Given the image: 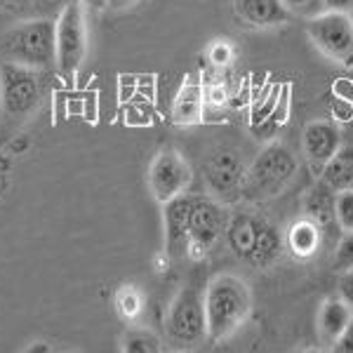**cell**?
Segmentation results:
<instances>
[{
	"label": "cell",
	"instance_id": "obj_1",
	"mask_svg": "<svg viewBox=\"0 0 353 353\" xmlns=\"http://www.w3.org/2000/svg\"><path fill=\"white\" fill-rule=\"evenodd\" d=\"M205 321H208V339L224 341L248 321L252 311V294L243 278L233 273H221L205 288Z\"/></svg>",
	"mask_w": 353,
	"mask_h": 353
},
{
	"label": "cell",
	"instance_id": "obj_2",
	"mask_svg": "<svg viewBox=\"0 0 353 353\" xmlns=\"http://www.w3.org/2000/svg\"><path fill=\"white\" fill-rule=\"evenodd\" d=\"M226 243L231 252L254 269H271L285 250V238L269 219L252 212H241L229 219Z\"/></svg>",
	"mask_w": 353,
	"mask_h": 353
},
{
	"label": "cell",
	"instance_id": "obj_3",
	"mask_svg": "<svg viewBox=\"0 0 353 353\" xmlns=\"http://www.w3.org/2000/svg\"><path fill=\"white\" fill-rule=\"evenodd\" d=\"M299 165L285 144H269L245 172L243 193L252 201H269L281 196L292 184Z\"/></svg>",
	"mask_w": 353,
	"mask_h": 353
},
{
	"label": "cell",
	"instance_id": "obj_4",
	"mask_svg": "<svg viewBox=\"0 0 353 353\" xmlns=\"http://www.w3.org/2000/svg\"><path fill=\"white\" fill-rule=\"evenodd\" d=\"M0 50L14 64L28 68L52 66V61H57V24L48 19L21 21L5 33Z\"/></svg>",
	"mask_w": 353,
	"mask_h": 353
},
{
	"label": "cell",
	"instance_id": "obj_5",
	"mask_svg": "<svg viewBox=\"0 0 353 353\" xmlns=\"http://www.w3.org/2000/svg\"><path fill=\"white\" fill-rule=\"evenodd\" d=\"M170 344L176 349H193L208 339V321H205L203 297L193 288H184L170 304L165 316Z\"/></svg>",
	"mask_w": 353,
	"mask_h": 353
},
{
	"label": "cell",
	"instance_id": "obj_6",
	"mask_svg": "<svg viewBox=\"0 0 353 353\" xmlns=\"http://www.w3.org/2000/svg\"><path fill=\"white\" fill-rule=\"evenodd\" d=\"M311 43L337 64L353 68V19L349 12L323 10L306 24Z\"/></svg>",
	"mask_w": 353,
	"mask_h": 353
},
{
	"label": "cell",
	"instance_id": "obj_7",
	"mask_svg": "<svg viewBox=\"0 0 353 353\" xmlns=\"http://www.w3.org/2000/svg\"><path fill=\"white\" fill-rule=\"evenodd\" d=\"M41 81L36 68L8 61L0 68V104L8 116H26L41 101Z\"/></svg>",
	"mask_w": 353,
	"mask_h": 353
},
{
	"label": "cell",
	"instance_id": "obj_8",
	"mask_svg": "<svg viewBox=\"0 0 353 353\" xmlns=\"http://www.w3.org/2000/svg\"><path fill=\"white\" fill-rule=\"evenodd\" d=\"M88 52V31L85 17L78 0H71L59 14L57 21V66L61 73L71 76L83 64Z\"/></svg>",
	"mask_w": 353,
	"mask_h": 353
},
{
	"label": "cell",
	"instance_id": "obj_9",
	"mask_svg": "<svg viewBox=\"0 0 353 353\" xmlns=\"http://www.w3.org/2000/svg\"><path fill=\"white\" fill-rule=\"evenodd\" d=\"M226 219L224 208L208 196H193L191 214H189V252L193 257H201L208 252L221 236H226Z\"/></svg>",
	"mask_w": 353,
	"mask_h": 353
},
{
	"label": "cell",
	"instance_id": "obj_10",
	"mask_svg": "<svg viewBox=\"0 0 353 353\" xmlns=\"http://www.w3.org/2000/svg\"><path fill=\"white\" fill-rule=\"evenodd\" d=\"M191 179L193 174L189 163L181 158V153L172 149L158 153L149 168V189L161 205L186 193V189L191 186Z\"/></svg>",
	"mask_w": 353,
	"mask_h": 353
},
{
	"label": "cell",
	"instance_id": "obj_11",
	"mask_svg": "<svg viewBox=\"0 0 353 353\" xmlns=\"http://www.w3.org/2000/svg\"><path fill=\"white\" fill-rule=\"evenodd\" d=\"M205 179H208L210 191L219 198H229L243 191L245 168L238 153L231 149H221L214 156H210V161L205 163Z\"/></svg>",
	"mask_w": 353,
	"mask_h": 353
},
{
	"label": "cell",
	"instance_id": "obj_12",
	"mask_svg": "<svg viewBox=\"0 0 353 353\" xmlns=\"http://www.w3.org/2000/svg\"><path fill=\"white\" fill-rule=\"evenodd\" d=\"M341 149V132L332 121H313L304 130V156L313 170L323 172L330 158Z\"/></svg>",
	"mask_w": 353,
	"mask_h": 353
},
{
	"label": "cell",
	"instance_id": "obj_13",
	"mask_svg": "<svg viewBox=\"0 0 353 353\" xmlns=\"http://www.w3.org/2000/svg\"><path fill=\"white\" fill-rule=\"evenodd\" d=\"M193 196L181 193L163 205L165 219V238H168V252L172 257H181L189 252V214H191Z\"/></svg>",
	"mask_w": 353,
	"mask_h": 353
},
{
	"label": "cell",
	"instance_id": "obj_14",
	"mask_svg": "<svg viewBox=\"0 0 353 353\" xmlns=\"http://www.w3.org/2000/svg\"><path fill=\"white\" fill-rule=\"evenodd\" d=\"M236 12L245 24L257 28L281 26L290 19L288 8L281 0H236Z\"/></svg>",
	"mask_w": 353,
	"mask_h": 353
},
{
	"label": "cell",
	"instance_id": "obj_15",
	"mask_svg": "<svg viewBox=\"0 0 353 353\" xmlns=\"http://www.w3.org/2000/svg\"><path fill=\"white\" fill-rule=\"evenodd\" d=\"M353 321V309L341 297H330L323 301L321 311H318V334L325 344L332 346L339 339V334L349 327Z\"/></svg>",
	"mask_w": 353,
	"mask_h": 353
},
{
	"label": "cell",
	"instance_id": "obj_16",
	"mask_svg": "<svg viewBox=\"0 0 353 353\" xmlns=\"http://www.w3.org/2000/svg\"><path fill=\"white\" fill-rule=\"evenodd\" d=\"M203 85L196 78H186L172 104V121L176 125H196L203 118Z\"/></svg>",
	"mask_w": 353,
	"mask_h": 353
},
{
	"label": "cell",
	"instance_id": "obj_17",
	"mask_svg": "<svg viewBox=\"0 0 353 353\" xmlns=\"http://www.w3.org/2000/svg\"><path fill=\"white\" fill-rule=\"evenodd\" d=\"M334 201H337V191L327 186L325 181H318L304 196V217L316 221L318 226L332 224V221H337L334 219Z\"/></svg>",
	"mask_w": 353,
	"mask_h": 353
},
{
	"label": "cell",
	"instance_id": "obj_18",
	"mask_svg": "<svg viewBox=\"0 0 353 353\" xmlns=\"http://www.w3.org/2000/svg\"><path fill=\"white\" fill-rule=\"evenodd\" d=\"M285 245L294 257H301V259L311 257L318 250V245H321V226H318L316 221H311L309 217L294 221L285 236Z\"/></svg>",
	"mask_w": 353,
	"mask_h": 353
},
{
	"label": "cell",
	"instance_id": "obj_19",
	"mask_svg": "<svg viewBox=\"0 0 353 353\" xmlns=\"http://www.w3.org/2000/svg\"><path fill=\"white\" fill-rule=\"evenodd\" d=\"M323 181L332 186L334 191L353 189V146H341V149L330 158V163L323 168Z\"/></svg>",
	"mask_w": 353,
	"mask_h": 353
},
{
	"label": "cell",
	"instance_id": "obj_20",
	"mask_svg": "<svg viewBox=\"0 0 353 353\" xmlns=\"http://www.w3.org/2000/svg\"><path fill=\"white\" fill-rule=\"evenodd\" d=\"M123 351L130 353H156L161 351V341L146 330H132L123 337Z\"/></svg>",
	"mask_w": 353,
	"mask_h": 353
},
{
	"label": "cell",
	"instance_id": "obj_21",
	"mask_svg": "<svg viewBox=\"0 0 353 353\" xmlns=\"http://www.w3.org/2000/svg\"><path fill=\"white\" fill-rule=\"evenodd\" d=\"M334 219L344 233H353V189L339 191L334 201Z\"/></svg>",
	"mask_w": 353,
	"mask_h": 353
},
{
	"label": "cell",
	"instance_id": "obj_22",
	"mask_svg": "<svg viewBox=\"0 0 353 353\" xmlns=\"http://www.w3.org/2000/svg\"><path fill=\"white\" fill-rule=\"evenodd\" d=\"M334 271H349L353 269V233H344L341 243L337 245V252L332 257Z\"/></svg>",
	"mask_w": 353,
	"mask_h": 353
},
{
	"label": "cell",
	"instance_id": "obj_23",
	"mask_svg": "<svg viewBox=\"0 0 353 353\" xmlns=\"http://www.w3.org/2000/svg\"><path fill=\"white\" fill-rule=\"evenodd\" d=\"M283 5L288 8L290 14H301V17H316L325 10L323 0H281Z\"/></svg>",
	"mask_w": 353,
	"mask_h": 353
},
{
	"label": "cell",
	"instance_id": "obj_24",
	"mask_svg": "<svg viewBox=\"0 0 353 353\" xmlns=\"http://www.w3.org/2000/svg\"><path fill=\"white\" fill-rule=\"evenodd\" d=\"M139 294L134 292V290H123L121 292V297H118V309H121V313L125 318H132L139 313Z\"/></svg>",
	"mask_w": 353,
	"mask_h": 353
},
{
	"label": "cell",
	"instance_id": "obj_25",
	"mask_svg": "<svg viewBox=\"0 0 353 353\" xmlns=\"http://www.w3.org/2000/svg\"><path fill=\"white\" fill-rule=\"evenodd\" d=\"M337 290H339V297L344 299L346 304H349L351 309H353V269L341 271V273H339Z\"/></svg>",
	"mask_w": 353,
	"mask_h": 353
},
{
	"label": "cell",
	"instance_id": "obj_26",
	"mask_svg": "<svg viewBox=\"0 0 353 353\" xmlns=\"http://www.w3.org/2000/svg\"><path fill=\"white\" fill-rule=\"evenodd\" d=\"M332 351L337 353H353V321L349 323V327L339 334V339L332 344Z\"/></svg>",
	"mask_w": 353,
	"mask_h": 353
},
{
	"label": "cell",
	"instance_id": "obj_27",
	"mask_svg": "<svg viewBox=\"0 0 353 353\" xmlns=\"http://www.w3.org/2000/svg\"><path fill=\"white\" fill-rule=\"evenodd\" d=\"M231 48H229V43H224V41H221V43H217V45H214V48L212 50H210V59H212L214 61V64H229V61H231Z\"/></svg>",
	"mask_w": 353,
	"mask_h": 353
},
{
	"label": "cell",
	"instance_id": "obj_28",
	"mask_svg": "<svg viewBox=\"0 0 353 353\" xmlns=\"http://www.w3.org/2000/svg\"><path fill=\"white\" fill-rule=\"evenodd\" d=\"M325 10H337V12H351L353 0H323Z\"/></svg>",
	"mask_w": 353,
	"mask_h": 353
},
{
	"label": "cell",
	"instance_id": "obj_29",
	"mask_svg": "<svg viewBox=\"0 0 353 353\" xmlns=\"http://www.w3.org/2000/svg\"><path fill=\"white\" fill-rule=\"evenodd\" d=\"M134 3H139V0H109V8L111 10H125V8H130V5H134Z\"/></svg>",
	"mask_w": 353,
	"mask_h": 353
},
{
	"label": "cell",
	"instance_id": "obj_30",
	"mask_svg": "<svg viewBox=\"0 0 353 353\" xmlns=\"http://www.w3.org/2000/svg\"><path fill=\"white\" fill-rule=\"evenodd\" d=\"M85 5H88L90 10H104L109 8V0H83Z\"/></svg>",
	"mask_w": 353,
	"mask_h": 353
},
{
	"label": "cell",
	"instance_id": "obj_31",
	"mask_svg": "<svg viewBox=\"0 0 353 353\" xmlns=\"http://www.w3.org/2000/svg\"><path fill=\"white\" fill-rule=\"evenodd\" d=\"M3 3H19V0H3Z\"/></svg>",
	"mask_w": 353,
	"mask_h": 353
}]
</instances>
